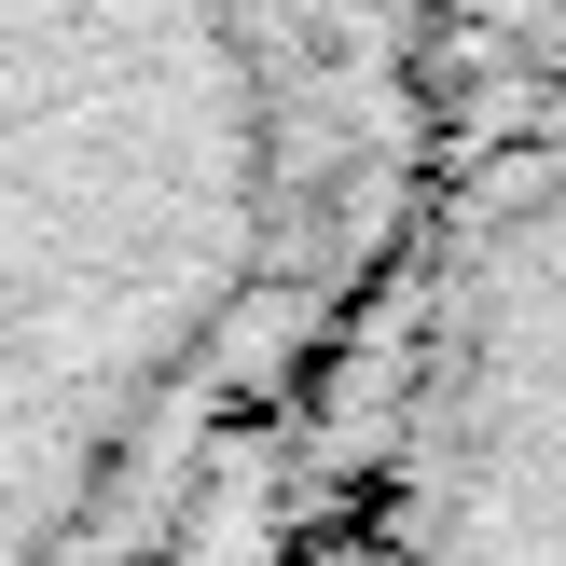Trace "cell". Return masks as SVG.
<instances>
[{
	"instance_id": "obj_1",
	"label": "cell",
	"mask_w": 566,
	"mask_h": 566,
	"mask_svg": "<svg viewBox=\"0 0 566 566\" xmlns=\"http://www.w3.org/2000/svg\"><path fill=\"white\" fill-rule=\"evenodd\" d=\"M442 138L374 0H0V566H153L346 346Z\"/></svg>"
},
{
	"instance_id": "obj_2",
	"label": "cell",
	"mask_w": 566,
	"mask_h": 566,
	"mask_svg": "<svg viewBox=\"0 0 566 566\" xmlns=\"http://www.w3.org/2000/svg\"><path fill=\"white\" fill-rule=\"evenodd\" d=\"M566 263L553 111H457L415 221L359 304V553L374 566H553Z\"/></svg>"
},
{
	"instance_id": "obj_3",
	"label": "cell",
	"mask_w": 566,
	"mask_h": 566,
	"mask_svg": "<svg viewBox=\"0 0 566 566\" xmlns=\"http://www.w3.org/2000/svg\"><path fill=\"white\" fill-rule=\"evenodd\" d=\"M153 566H374L359 553V346H332L318 374L221 457V484L153 539Z\"/></svg>"
},
{
	"instance_id": "obj_4",
	"label": "cell",
	"mask_w": 566,
	"mask_h": 566,
	"mask_svg": "<svg viewBox=\"0 0 566 566\" xmlns=\"http://www.w3.org/2000/svg\"><path fill=\"white\" fill-rule=\"evenodd\" d=\"M457 97H539L553 83V0H374Z\"/></svg>"
}]
</instances>
